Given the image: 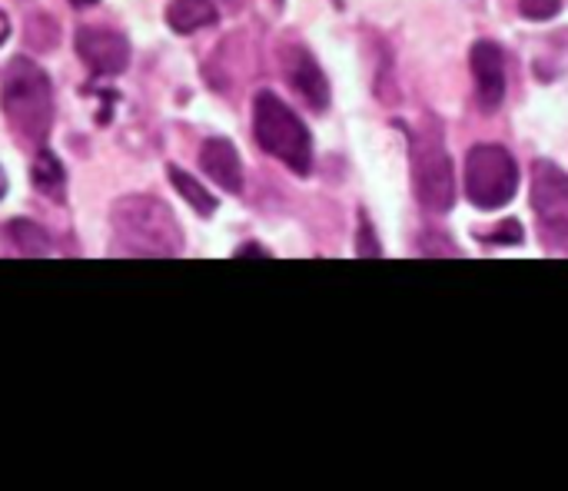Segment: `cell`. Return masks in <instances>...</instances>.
<instances>
[{"label": "cell", "mask_w": 568, "mask_h": 491, "mask_svg": "<svg viewBox=\"0 0 568 491\" xmlns=\"http://www.w3.org/2000/svg\"><path fill=\"white\" fill-rule=\"evenodd\" d=\"M166 23L176 33H196V30L216 23V7H213V0H170Z\"/></svg>", "instance_id": "obj_11"}, {"label": "cell", "mask_w": 568, "mask_h": 491, "mask_svg": "<svg viewBox=\"0 0 568 491\" xmlns=\"http://www.w3.org/2000/svg\"><path fill=\"white\" fill-rule=\"evenodd\" d=\"M7 37H10V20H7V13L0 10V47L7 43Z\"/></svg>", "instance_id": "obj_19"}, {"label": "cell", "mask_w": 568, "mask_h": 491, "mask_svg": "<svg viewBox=\"0 0 568 491\" xmlns=\"http://www.w3.org/2000/svg\"><path fill=\"white\" fill-rule=\"evenodd\" d=\"M519 190V166L509 150L479 143L466 156V196L479 209H503Z\"/></svg>", "instance_id": "obj_4"}, {"label": "cell", "mask_w": 568, "mask_h": 491, "mask_svg": "<svg viewBox=\"0 0 568 491\" xmlns=\"http://www.w3.org/2000/svg\"><path fill=\"white\" fill-rule=\"evenodd\" d=\"M473 80H476V100L486 113L503 106L506 96V57L493 40H479L469 53Z\"/></svg>", "instance_id": "obj_8"}, {"label": "cell", "mask_w": 568, "mask_h": 491, "mask_svg": "<svg viewBox=\"0 0 568 491\" xmlns=\"http://www.w3.org/2000/svg\"><path fill=\"white\" fill-rule=\"evenodd\" d=\"M77 53L80 60L103 76H116L130 63V43L123 33L106 27H80L77 30Z\"/></svg>", "instance_id": "obj_7"}, {"label": "cell", "mask_w": 568, "mask_h": 491, "mask_svg": "<svg viewBox=\"0 0 568 491\" xmlns=\"http://www.w3.org/2000/svg\"><path fill=\"white\" fill-rule=\"evenodd\" d=\"M273 3H283V0H273Z\"/></svg>", "instance_id": "obj_23"}, {"label": "cell", "mask_w": 568, "mask_h": 491, "mask_svg": "<svg viewBox=\"0 0 568 491\" xmlns=\"http://www.w3.org/2000/svg\"><path fill=\"white\" fill-rule=\"evenodd\" d=\"M532 209L542 219V236L566 239L568 236V176L556 166L539 160L532 173Z\"/></svg>", "instance_id": "obj_6"}, {"label": "cell", "mask_w": 568, "mask_h": 491, "mask_svg": "<svg viewBox=\"0 0 568 491\" xmlns=\"http://www.w3.org/2000/svg\"><path fill=\"white\" fill-rule=\"evenodd\" d=\"M73 7H93V3H100V0H70Z\"/></svg>", "instance_id": "obj_20"}, {"label": "cell", "mask_w": 568, "mask_h": 491, "mask_svg": "<svg viewBox=\"0 0 568 491\" xmlns=\"http://www.w3.org/2000/svg\"><path fill=\"white\" fill-rule=\"evenodd\" d=\"M486 239H489V243H523V226H519L516 219H506L503 229L493 233V236H486Z\"/></svg>", "instance_id": "obj_17"}, {"label": "cell", "mask_w": 568, "mask_h": 491, "mask_svg": "<svg viewBox=\"0 0 568 491\" xmlns=\"http://www.w3.org/2000/svg\"><path fill=\"white\" fill-rule=\"evenodd\" d=\"M253 133L260 150L286 163L293 173L306 176L313 170V136L273 90H260L253 100Z\"/></svg>", "instance_id": "obj_2"}, {"label": "cell", "mask_w": 568, "mask_h": 491, "mask_svg": "<svg viewBox=\"0 0 568 491\" xmlns=\"http://www.w3.org/2000/svg\"><path fill=\"white\" fill-rule=\"evenodd\" d=\"M223 3H226V7H233V10H236V7H240V3H243V0H223Z\"/></svg>", "instance_id": "obj_22"}, {"label": "cell", "mask_w": 568, "mask_h": 491, "mask_svg": "<svg viewBox=\"0 0 568 491\" xmlns=\"http://www.w3.org/2000/svg\"><path fill=\"white\" fill-rule=\"evenodd\" d=\"M10 239L23 256H47L50 253V236L30 219H13L10 223Z\"/></svg>", "instance_id": "obj_14"}, {"label": "cell", "mask_w": 568, "mask_h": 491, "mask_svg": "<svg viewBox=\"0 0 568 491\" xmlns=\"http://www.w3.org/2000/svg\"><path fill=\"white\" fill-rule=\"evenodd\" d=\"M246 256H260V259H266V256H270V253H266V249H260V246H253V243H250V246H243V249H240V253H236V259H246Z\"/></svg>", "instance_id": "obj_18"}, {"label": "cell", "mask_w": 568, "mask_h": 491, "mask_svg": "<svg viewBox=\"0 0 568 491\" xmlns=\"http://www.w3.org/2000/svg\"><path fill=\"white\" fill-rule=\"evenodd\" d=\"M170 183H173L176 193L196 209V216H213V213H216V200H213L190 173H183L180 166H170Z\"/></svg>", "instance_id": "obj_13"}, {"label": "cell", "mask_w": 568, "mask_h": 491, "mask_svg": "<svg viewBox=\"0 0 568 491\" xmlns=\"http://www.w3.org/2000/svg\"><path fill=\"white\" fill-rule=\"evenodd\" d=\"M3 113L23 140L43 143L53 123V90L47 73L33 60H10L3 73V90H0Z\"/></svg>", "instance_id": "obj_1"}, {"label": "cell", "mask_w": 568, "mask_h": 491, "mask_svg": "<svg viewBox=\"0 0 568 491\" xmlns=\"http://www.w3.org/2000/svg\"><path fill=\"white\" fill-rule=\"evenodd\" d=\"M113 229L120 243L136 256H176L180 229L166 206L146 196H130L113 206Z\"/></svg>", "instance_id": "obj_3"}, {"label": "cell", "mask_w": 568, "mask_h": 491, "mask_svg": "<svg viewBox=\"0 0 568 491\" xmlns=\"http://www.w3.org/2000/svg\"><path fill=\"white\" fill-rule=\"evenodd\" d=\"M562 10V0H519V13L526 20H552Z\"/></svg>", "instance_id": "obj_15"}, {"label": "cell", "mask_w": 568, "mask_h": 491, "mask_svg": "<svg viewBox=\"0 0 568 491\" xmlns=\"http://www.w3.org/2000/svg\"><path fill=\"white\" fill-rule=\"evenodd\" d=\"M200 166L220 190L236 193V196L243 193V163H240V153L230 140H223V136L206 140L200 150Z\"/></svg>", "instance_id": "obj_10"}, {"label": "cell", "mask_w": 568, "mask_h": 491, "mask_svg": "<svg viewBox=\"0 0 568 491\" xmlns=\"http://www.w3.org/2000/svg\"><path fill=\"white\" fill-rule=\"evenodd\" d=\"M356 253H359V256H379V253H383V249H379V239H376V233H373V223H369V216H366V213H359Z\"/></svg>", "instance_id": "obj_16"}, {"label": "cell", "mask_w": 568, "mask_h": 491, "mask_svg": "<svg viewBox=\"0 0 568 491\" xmlns=\"http://www.w3.org/2000/svg\"><path fill=\"white\" fill-rule=\"evenodd\" d=\"M283 67H286V80L300 90V96L313 106V110H326L329 106V80L320 70V63L313 60V53L300 43L283 47Z\"/></svg>", "instance_id": "obj_9"}, {"label": "cell", "mask_w": 568, "mask_h": 491, "mask_svg": "<svg viewBox=\"0 0 568 491\" xmlns=\"http://www.w3.org/2000/svg\"><path fill=\"white\" fill-rule=\"evenodd\" d=\"M3 193H7V173L0 170V200H3Z\"/></svg>", "instance_id": "obj_21"}, {"label": "cell", "mask_w": 568, "mask_h": 491, "mask_svg": "<svg viewBox=\"0 0 568 491\" xmlns=\"http://www.w3.org/2000/svg\"><path fill=\"white\" fill-rule=\"evenodd\" d=\"M33 186L40 193H47L50 200H63V190H67V173H63V163L50 153V150H40L33 156Z\"/></svg>", "instance_id": "obj_12"}, {"label": "cell", "mask_w": 568, "mask_h": 491, "mask_svg": "<svg viewBox=\"0 0 568 491\" xmlns=\"http://www.w3.org/2000/svg\"><path fill=\"white\" fill-rule=\"evenodd\" d=\"M413 183H416L419 203L433 213H446L456 203L453 160L439 140V133H433V130L413 143Z\"/></svg>", "instance_id": "obj_5"}]
</instances>
